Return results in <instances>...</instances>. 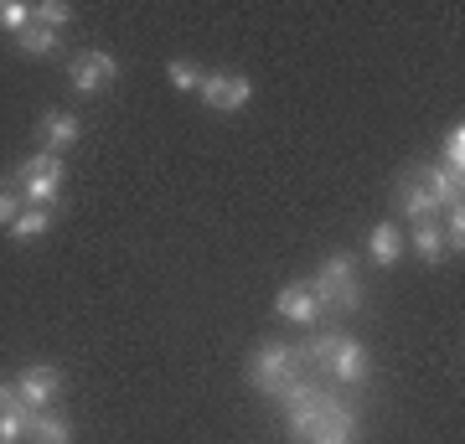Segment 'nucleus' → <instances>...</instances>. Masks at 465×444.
<instances>
[{"label": "nucleus", "mask_w": 465, "mask_h": 444, "mask_svg": "<svg viewBox=\"0 0 465 444\" xmlns=\"http://www.w3.org/2000/svg\"><path fill=\"white\" fill-rule=\"evenodd\" d=\"M47 228H52L47 207H26V212L11 222V238H16V243H36V238H47Z\"/></svg>", "instance_id": "obj_16"}, {"label": "nucleus", "mask_w": 465, "mask_h": 444, "mask_svg": "<svg viewBox=\"0 0 465 444\" xmlns=\"http://www.w3.org/2000/svg\"><path fill=\"white\" fill-rule=\"evenodd\" d=\"M393 207H399V217H409V222H430L440 207L430 202V192L414 182V176H403L399 186H393Z\"/></svg>", "instance_id": "obj_10"}, {"label": "nucleus", "mask_w": 465, "mask_h": 444, "mask_svg": "<svg viewBox=\"0 0 465 444\" xmlns=\"http://www.w3.org/2000/svg\"><path fill=\"white\" fill-rule=\"evenodd\" d=\"M21 212H26V202H21L16 192H11V186H0V228H11V222H16Z\"/></svg>", "instance_id": "obj_24"}, {"label": "nucleus", "mask_w": 465, "mask_h": 444, "mask_svg": "<svg viewBox=\"0 0 465 444\" xmlns=\"http://www.w3.org/2000/svg\"><path fill=\"white\" fill-rule=\"evenodd\" d=\"M197 94H202L207 109H217V114H238V109L253 99V83L243 78V73H228V67H223V73H202Z\"/></svg>", "instance_id": "obj_4"}, {"label": "nucleus", "mask_w": 465, "mask_h": 444, "mask_svg": "<svg viewBox=\"0 0 465 444\" xmlns=\"http://www.w3.org/2000/svg\"><path fill=\"white\" fill-rule=\"evenodd\" d=\"M114 78H119V63L104 47L84 52V57H73V67H67V83H73L78 94H99V88H109Z\"/></svg>", "instance_id": "obj_6"}, {"label": "nucleus", "mask_w": 465, "mask_h": 444, "mask_svg": "<svg viewBox=\"0 0 465 444\" xmlns=\"http://www.w3.org/2000/svg\"><path fill=\"white\" fill-rule=\"evenodd\" d=\"M57 42H63V36L47 32V26H36V21L16 32V47L26 52V57H52V52H57Z\"/></svg>", "instance_id": "obj_17"}, {"label": "nucleus", "mask_w": 465, "mask_h": 444, "mask_svg": "<svg viewBox=\"0 0 465 444\" xmlns=\"http://www.w3.org/2000/svg\"><path fill=\"white\" fill-rule=\"evenodd\" d=\"M78 134H84L78 114H67V109H47V114H42V140H47L42 150H52V155H67V150L78 145Z\"/></svg>", "instance_id": "obj_9"}, {"label": "nucleus", "mask_w": 465, "mask_h": 444, "mask_svg": "<svg viewBox=\"0 0 465 444\" xmlns=\"http://www.w3.org/2000/svg\"><path fill=\"white\" fill-rule=\"evenodd\" d=\"M32 419H36V409L11 403V409L0 413V444H26L32 439Z\"/></svg>", "instance_id": "obj_15"}, {"label": "nucleus", "mask_w": 465, "mask_h": 444, "mask_svg": "<svg viewBox=\"0 0 465 444\" xmlns=\"http://www.w3.org/2000/svg\"><path fill=\"white\" fill-rule=\"evenodd\" d=\"M403 248H414L424 263H440V259L450 253V248H445V232L434 228V222H414V232L403 238Z\"/></svg>", "instance_id": "obj_13"}, {"label": "nucleus", "mask_w": 465, "mask_h": 444, "mask_svg": "<svg viewBox=\"0 0 465 444\" xmlns=\"http://www.w3.org/2000/svg\"><path fill=\"white\" fill-rule=\"evenodd\" d=\"M0 26L16 36L21 26H32V5L26 0H0Z\"/></svg>", "instance_id": "obj_22"}, {"label": "nucleus", "mask_w": 465, "mask_h": 444, "mask_svg": "<svg viewBox=\"0 0 465 444\" xmlns=\"http://www.w3.org/2000/svg\"><path fill=\"white\" fill-rule=\"evenodd\" d=\"M367 253H372L378 269H393L403 259V228L399 222H378V228L367 232Z\"/></svg>", "instance_id": "obj_11"}, {"label": "nucleus", "mask_w": 465, "mask_h": 444, "mask_svg": "<svg viewBox=\"0 0 465 444\" xmlns=\"http://www.w3.org/2000/svg\"><path fill=\"white\" fill-rule=\"evenodd\" d=\"M419 186L430 192L434 207H455V202H460V176H450L445 165H424V171H419Z\"/></svg>", "instance_id": "obj_12"}, {"label": "nucleus", "mask_w": 465, "mask_h": 444, "mask_svg": "<svg viewBox=\"0 0 465 444\" xmlns=\"http://www.w3.org/2000/svg\"><path fill=\"white\" fill-rule=\"evenodd\" d=\"M305 444H357V429H321Z\"/></svg>", "instance_id": "obj_25"}, {"label": "nucleus", "mask_w": 465, "mask_h": 444, "mask_svg": "<svg viewBox=\"0 0 465 444\" xmlns=\"http://www.w3.org/2000/svg\"><path fill=\"white\" fill-rule=\"evenodd\" d=\"M166 73H171V83H176L182 94H197V88H202V73H207V67L192 63V57H176V63H166Z\"/></svg>", "instance_id": "obj_19"}, {"label": "nucleus", "mask_w": 465, "mask_h": 444, "mask_svg": "<svg viewBox=\"0 0 465 444\" xmlns=\"http://www.w3.org/2000/svg\"><path fill=\"white\" fill-rule=\"evenodd\" d=\"M16 393L26 409H52L57 398H63V367L57 362H32V367H21V378H16Z\"/></svg>", "instance_id": "obj_5"}, {"label": "nucleus", "mask_w": 465, "mask_h": 444, "mask_svg": "<svg viewBox=\"0 0 465 444\" xmlns=\"http://www.w3.org/2000/svg\"><path fill=\"white\" fill-rule=\"evenodd\" d=\"M295 362H300V351L295 346H284V341H264L259 351L249 357V382L259 388L264 398H290V388H295Z\"/></svg>", "instance_id": "obj_3"}, {"label": "nucleus", "mask_w": 465, "mask_h": 444, "mask_svg": "<svg viewBox=\"0 0 465 444\" xmlns=\"http://www.w3.org/2000/svg\"><path fill=\"white\" fill-rule=\"evenodd\" d=\"M440 165L450 176H465V124H450L445 130V150H440Z\"/></svg>", "instance_id": "obj_18"}, {"label": "nucleus", "mask_w": 465, "mask_h": 444, "mask_svg": "<svg viewBox=\"0 0 465 444\" xmlns=\"http://www.w3.org/2000/svg\"><path fill=\"white\" fill-rule=\"evenodd\" d=\"M26 444H73V424H67L63 413L42 409L32 419V439H26Z\"/></svg>", "instance_id": "obj_14"}, {"label": "nucleus", "mask_w": 465, "mask_h": 444, "mask_svg": "<svg viewBox=\"0 0 465 444\" xmlns=\"http://www.w3.org/2000/svg\"><path fill=\"white\" fill-rule=\"evenodd\" d=\"M32 21L47 26V32H57V26L73 21V5H67V0H42V5H32Z\"/></svg>", "instance_id": "obj_20"}, {"label": "nucleus", "mask_w": 465, "mask_h": 444, "mask_svg": "<svg viewBox=\"0 0 465 444\" xmlns=\"http://www.w3.org/2000/svg\"><path fill=\"white\" fill-rule=\"evenodd\" d=\"M311 295L321 305H336V311H362V280H357V259L351 253H331V259L316 263V280H311Z\"/></svg>", "instance_id": "obj_1"}, {"label": "nucleus", "mask_w": 465, "mask_h": 444, "mask_svg": "<svg viewBox=\"0 0 465 444\" xmlns=\"http://www.w3.org/2000/svg\"><path fill=\"white\" fill-rule=\"evenodd\" d=\"M11 403H21V393H16V382H0V413L11 409Z\"/></svg>", "instance_id": "obj_26"}, {"label": "nucleus", "mask_w": 465, "mask_h": 444, "mask_svg": "<svg viewBox=\"0 0 465 444\" xmlns=\"http://www.w3.org/2000/svg\"><path fill=\"white\" fill-rule=\"evenodd\" d=\"M341 336H347V331H321V336H311V346H305V351H300V357H316V362L321 367H326V362H331V351H336V346H341Z\"/></svg>", "instance_id": "obj_21"}, {"label": "nucleus", "mask_w": 465, "mask_h": 444, "mask_svg": "<svg viewBox=\"0 0 465 444\" xmlns=\"http://www.w3.org/2000/svg\"><path fill=\"white\" fill-rule=\"evenodd\" d=\"M274 311H280L284 321H295V326H321L326 305L311 295V284H290V290H280V295H274Z\"/></svg>", "instance_id": "obj_8"}, {"label": "nucleus", "mask_w": 465, "mask_h": 444, "mask_svg": "<svg viewBox=\"0 0 465 444\" xmlns=\"http://www.w3.org/2000/svg\"><path fill=\"white\" fill-rule=\"evenodd\" d=\"M331 378L347 382V388H362L367 378H372V357H367V346L357 341V336H341V346L331 351Z\"/></svg>", "instance_id": "obj_7"}, {"label": "nucleus", "mask_w": 465, "mask_h": 444, "mask_svg": "<svg viewBox=\"0 0 465 444\" xmlns=\"http://www.w3.org/2000/svg\"><path fill=\"white\" fill-rule=\"evenodd\" d=\"M440 232H445V248H455V253L465 248V207H460V202L445 207V228H440Z\"/></svg>", "instance_id": "obj_23"}, {"label": "nucleus", "mask_w": 465, "mask_h": 444, "mask_svg": "<svg viewBox=\"0 0 465 444\" xmlns=\"http://www.w3.org/2000/svg\"><path fill=\"white\" fill-rule=\"evenodd\" d=\"M16 197L26 202V207H47L63 197V155H52V150H36V155H26V161L16 165Z\"/></svg>", "instance_id": "obj_2"}]
</instances>
